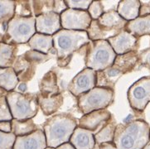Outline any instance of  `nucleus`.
<instances>
[{
  "label": "nucleus",
  "instance_id": "1",
  "mask_svg": "<svg viewBox=\"0 0 150 149\" xmlns=\"http://www.w3.org/2000/svg\"><path fill=\"white\" fill-rule=\"evenodd\" d=\"M150 126L142 119L117 124L113 143L116 149H143L149 143Z\"/></svg>",
  "mask_w": 150,
  "mask_h": 149
},
{
  "label": "nucleus",
  "instance_id": "2",
  "mask_svg": "<svg viewBox=\"0 0 150 149\" xmlns=\"http://www.w3.org/2000/svg\"><path fill=\"white\" fill-rule=\"evenodd\" d=\"M53 47L57 56V65L66 67L73 55L86 46L91 41L87 32L61 29L52 36Z\"/></svg>",
  "mask_w": 150,
  "mask_h": 149
},
{
  "label": "nucleus",
  "instance_id": "3",
  "mask_svg": "<svg viewBox=\"0 0 150 149\" xmlns=\"http://www.w3.org/2000/svg\"><path fill=\"white\" fill-rule=\"evenodd\" d=\"M77 126V120L70 114H58L52 116L43 125L47 146L57 148L61 145L69 143Z\"/></svg>",
  "mask_w": 150,
  "mask_h": 149
},
{
  "label": "nucleus",
  "instance_id": "4",
  "mask_svg": "<svg viewBox=\"0 0 150 149\" xmlns=\"http://www.w3.org/2000/svg\"><path fill=\"white\" fill-rule=\"evenodd\" d=\"M127 21L123 19L116 10L105 11L97 20H92L87 29V34L91 41L108 40L125 28Z\"/></svg>",
  "mask_w": 150,
  "mask_h": 149
},
{
  "label": "nucleus",
  "instance_id": "5",
  "mask_svg": "<svg viewBox=\"0 0 150 149\" xmlns=\"http://www.w3.org/2000/svg\"><path fill=\"white\" fill-rule=\"evenodd\" d=\"M86 47L85 64L86 68L97 72L113 66L117 55L107 40L90 41Z\"/></svg>",
  "mask_w": 150,
  "mask_h": 149
},
{
  "label": "nucleus",
  "instance_id": "6",
  "mask_svg": "<svg viewBox=\"0 0 150 149\" xmlns=\"http://www.w3.org/2000/svg\"><path fill=\"white\" fill-rule=\"evenodd\" d=\"M13 119L23 121L32 119L38 112V95L33 93L9 91L6 95Z\"/></svg>",
  "mask_w": 150,
  "mask_h": 149
},
{
  "label": "nucleus",
  "instance_id": "7",
  "mask_svg": "<svg viewBox=\"0 0 150 149\" xmlns=\"http://www.w3.org/2000/svg\"><path fill=\"white\" fill-rule=\"evenodd\" d=\"M36 20L34 16L22 17L15 14L8 23L7 31L2 42L11 45L28 43L36 33Z\"/></svg>",
  "mask_w": 150,
  "mask_h": 149
},
{
  "label": "nucleus",
  "instance_id": "8",
  "mask_svg": "<svg viewBox=\"0 0 150 149\" xmlns=\"http://www.w3.org/2000/svg\"><path fill=\"white\" fill-rule=\"evenodd\" d=\"M114 89L96 86L78 97V109L83 115L93 111L105 109L114 102Z\"/></svg>",
  "mask_w": 150,
  "mask_h": 149
},
{
  "label": "nucleus",
  "instance_id": "9",
  "mask_svg": "<svg viewBox=\"0 0 150 149\" xmlns=\"http://www.w3.org/2000/svg\"><path fill=\"white\" fill-rule=\"evenodd\" d=\"M127 97L130 107L143 112L150 103V76L140 78L128 90Z\"/></svg>",
  "mask_w": 150,
  "mask_h": 149
},
{
  "label": "nucleus",
  "instance_id": "10",
  "mask_svg": "<svg viewBox=\"0 0 150 149\" xmlns=\"http://www.w3.org/2000/svg\"><path fill=\"white\" fill-rule=\"evenodd\" d=\"M62 28L86 32L91 23V18L87 11L67 8L60 14Z\"/></svg>",
  "mask_w": 150,
  "mask_h": 149
},
{
  "label": "nucleus",
  "instance_id": "11",
  "mask_svg": "<svg viewBox=\"0 0 150 149\" xmlns=\"http://www.w3.org/2000/svg\"><path fill=\"white\" fill-rule=\"evenodd\" d=\"M96 86V71L85 68L71 81L68 90L74 96L79 97Z\"/></svg>",
  "mask_w": 150,
  "mask_h": 149
},
{
  "label": "nucleus",
  "instance_id": "12",
  "mask_svg": "<svg viewBox=\"0 0 150 149\" xmlns=\"http://www.w3.org/2000/svg\"><path fill=\"white\" fill-rule=\"evenodd\" d=\"M116 55H123L131 52H137L139 38L126 31H120L115 36L107 40Z\"/></svg>",
  "mask_w": 150,
  "mask_h": 149
},
{
  "label": "nucleus",
  "instance_id": "13",
  "mask_svg": "<svg viewBox=\"0 0 150 149\" xmlns=\"http://www.w3.org/2000/svg\"><path fill=\"white\" fill-rule=\"evenodd\" d=\"M112 115L108 109L93 111L83 115L78 121V127L87 129L94 134L98 133L111 119Z\"/></svg>",
  "mask_w": 150,
  "mask_h": 149
},
{
  "label": "nucleus",
  "instance_id": "14",
  "mask_svg": "<svg viewBox=\"0 0 150 149\" xmlns=\"http://www.w3.org/2000/svg\"><path fill=\"white\" fill-rule=\"evenodd\" d=\"M36 32L38 33L53 36L62 28L60 15L49 12L35 17Z\"/></svg>",
  "mask_w": 150,
  "mask_h": 149
},
{
  "label": "nucleus",
  "instance_id": "15",
  "mask_svg": "<svg viewBox=\"0 0 150 149\" xmlns=\"http://www.w3.org/2000/svg\"><path fill=\"white\" fill-rule=\"evenodd\" d=\"M47 148L43 130L38 129L28 135L16 137L13 149H46Z\"/></svg>",
  "mask_w": 150,
  "mask_h": 149
},
{
  "label": "nucleus",
  "instance_id": "16",
  "mask_svg": "<svg viewBox=\"0 0 150 149\" xmlns=\"http://www.w3.org/2000/svg\"><path fill=\"white\" fill-rule=\"evenodd\" d=\"M69 143L76 149H94L96 144L94 133L78 126L74 130Z\"/></svg>",
  "mask_w": 150,
  "mask_h": 149
},
{
  "label": "nucleus",
  "instance_id": "17",
  "mask_svg": "<svg viewBox=\"0 0 150 149\" xmlns=\"http://www.w3.org/2000/svg\"><path fill=\"white\" fill-rule=\"evenodd\" d=\"M28 44L31 50L37 51L46 55H56V51L53 47L52 36L36 32L30 39Z\"/></svg>",
  "mask_w": 150,
  "mask_h": 149
},
{
  "label": "nucleus",
  "instance_id": "18",
  "mask_svg": "<svg viewBox=\"0 0 150 149\" xmlns=\"http://www.w3.org/2000/svg\"><path fill=\"white\" fill-rule=\"evenodd\" d=\"M13 69L22 83H26L33 79L36 72V66L28 62L23 55L18 56L13 65Z\"/></svg>",
  "mask_w": 150,
  "mask_h": 149
},
{
  "label": "nucleus",
  "instance_id": "19",
  "mask_svg": "<svg viewBox=\"0 0 150 149\" xmlns=\"http://www.w3.org/2000/svg\"><path fill=\"white\" fill-rule=\"evenodd\" d=\"M138 64L139 53L137 52H131L123 55H117L112 66L125 75L131 72Z\"/></svg>",
  "mask_w": 150,
  "mask_h": 149
},
{
  "label": "nucleus",
  "instance_id": "20",
  "mask_svg": "<svg viewBox=\"0 0 150 149\" xmlns=\"http://www.w3.org/2000/svg\"><path fill=\"white\" fill-rule=\"evenodd\" d=\"M139 0H124L118 3L116 11L123 19L130 22L139 17Z\"/></svg>",
  "mask_w": 150,
  "mask_h": 149
},
{
  "label": "nucleus",
  "instance_id": "21",
  "mask_svg": "<svg viewBox=\"0 0 150 149\" xmlns=\"http://www.w3.org/2000/svg\"><path fill=\"white\" fill-rule=\"evenodd\" d=\"M39 107L46 116L55 114L63 105V96L61 93L52 96H43L38 94Z\"/></svg>",
  "mask_w": 150,
  "mask_h": 149
},
{
  "label": "nucleus",
  "instance_id": "22",
  "mask_svg": "<svg viewBox=\"0 0 150 149\" xmlns=\"http://www.w3.org/2000/svg\"><path fill=\"white\" fill-rule=\"evenodd\" d=\"M39 94L43 96H52L59 94L57 73L53 71L46 73L39 82Z\"/></svg>",
  "mask_w": 150,
  "mask_h": 149
},
{
  "label": "nucleus",
  "instance_id": "23",
  "mask_svg": "<svg viewBox=\"0 0 150 149\" xmlns=\"http://www.w3.org/2000/svg\"><path fill=\"white\" fill-rule=\"evenodd\" d=\"M123 76L113 66L96 72V86L114 89L118 80Z\"/></svg>",
  "mask_w": 150,
  "mask_h": 149
},
{
  "label": "nucleus",
  "instance_id": "24",
  "mask_svg": "<svg viewBox=\"0 0 150 149\" xmlns=\"http://www.w3.org/2000/svg\"><path fill=\"white\" fill-rule=\"evenodd\" d=\"M125 29L138 38L146 35L150 36V14L128 22Z\"/></svg>",
  "mask_w": 150,
  "mask_h": 149
},
{
  "label": "nucleus",
  "instance_id": "25",
  "mask_svg": "<svg viewBox=\"0 0 150 149\" xmlns=\"http://www.w3.org/2000/svg\"><path fill=\"white\" fill-rule=\"evenodd\" d=\"M18 48L16 45L0 42V68L13 67L17 58Z\"/></svg>",
  "mask_w": 150,
  "mask_h": 149
},
{
  "label": "nucleus",
  "instance_id": "26",
  "mask_svg": "<svg viewBox=\"0 0 150 149\" xmlns=\"http://www.w3.org/2000/svg\"><path fill=\"white\" fill-rule=\"evenodd\" d=\"M18 82L19 81L13 67L0 68V88L7 92L13 91Z\"/></svg>",
  "mask_w": 150,
  "mask_h": 149
},
{
  "label": "nucleus",
  "instance_id": "27",
  "mask_svg": "<svg viewBox=\"0 0 150 149\" xmlns=\"http://www.w3.org/2000/svg\"><path fill=\"white\" fill-rule=\"evenodd\" d=\"M116 125L115 121L112 117L111 119L101 129L98 133H96V134H94L96 143L100 145L101 143H112L114 140Z\"/></svg>",
  "mask_w": 150,
  "mask_h": 149
},
{
  "label": "nucleus",
  "instance_id": "28",
  "mask_svg": "<svg viewBox=\"0 0 150 149\" xmlns=\"http://www.w3.org/2000/svg\"><path fill=\"white\" fill-rule=\"evenodd\" d=\"M12 133L16 136H25L28 135L38 130L37 125L35 124L33 119L19 121L17 119H12Z\"/></svg>",
  "mask_w": 150,
  "mask_h": 149
},
{
  "label": "nucleus",
  "instance_id": "29",
  "mask_svg": "<svg viewBox=\"0 0 150 149\" xmlns=\"http://www.w3.org/2000/svg\"><path fill=\"white\" fill-rule=\"evenodd\" d=\"M15 15V1H0V25L8 23Z\"/></svg>",
  "mask_w": 150,
  "mask_h": 149
},
{
  "label": "nucleus",
  "instance_id": "30",
  "mask_svg": "<svg viewBox=\"0 0 150 149\" xmlns=\"http://www.w3.org/2000/svg\"><path fill=\"white\" fill-rule=\"evenodd\" d=\"M32 9L34 17L49 12H55V1H32Z\"/></svg>",
  "mask_w": 150,
  "mask_h": 149
},
{
  "label": "nucleus",
  "instance_id": "31",
  "mask_svg": "<svg viewBox=\"0 0 150 149\" xmlns=\"http://www.w3.org/2000/svg\"><path fill=\"white\" fill-rule=\"evenodd\" d=\"M23 56L28 62L34 65L35 66H37L40 64L47 62L51 59V56L49 55H46V54L39 52L37 51H33V50H29L26 52L24 54H23Z\"/></svg>",
  "mask_w": 150,
  "mask_h": 149
},
{
  "label": "nucleus",
  "instance_id": "32",
  "mask_svg": "<svg viewBox=\"0 0 150 149\" xmlns=\"http://www.w3.org/2000/svg\"><path fill=\"white\" fill-rule=\"evenodd\" d=\"M15 14L22 17L32 16V2L15 1Z\"/></svg>",
  "mask_w": 150,
  "mask_h": 149
},
{
  "label": "nucleus",
  "instance_id": "33",
  "mask_svg": "<svg viewBox=\"0 0 150 149\" xmlns=\"http://www.w3.org/2000/svg\"><path fill=\"white\" fill-rule=\"evenodd\" d=\"M87 12L92 20L99 19L101 15L105 13L104 4L101 1H92Z\"/></svg>",
  "mask_w": 150,
  "mask_h": 149
},
{
  "label": "nucleus",
  "instance_id": "34",
  "mask_svg": "<svg viewBox=\"0 0 150 149\" xmlns=\"http://www.w3.org/2000/svg\"><path fill=\"white\" fill-rule=\"evenodd\" d=\"M16 136L13 133H4L0 131V149H13Z\"/></svg>",
  "mask_w": 150,
  "mask_h": 149
},
{
  "label": "nucleus",
  "instance_id": "35",
  "mask_svg": "<svg viewBox=\"0 0 150 149\" xmlns=\"http://www.w3.org/2000/svg\"><path fill=\"white\" fill-rule=\"evenodd\" d=\"M12 119L13 116L11 114L6 96L0 97V122L12 121Z\"/></svg>",
  "mask_w": 150,
  "mask_h": 149
},
{
  "label": "nucleus",
  "instance_id": "36",
  "mask_svg": "<svg viewBox=\"0 0 150 149\" xmlns=\"http://www.w3.org/2000/svg\"><path fill=\"white\" fill-rule=\"evenodd\" d=\"M92 1L91 0H65L68 8L87 11Z\"/></svg>",
  "mask_w": 150,
  "mask_h": 149
},
{
  "label": "nucleus",
  "instance_id": "37",
  "mask_svg": "<svg viewBox=\"0 0 150 149\" xmlns=\"http://www.w3.org/2000/svg\"><path fill=\"white\" fill-rule=\"evenodd\" d=\"M139 64L150 70V47L139 53Z\"/></svg>",
  "mask_w": 150,
  "mask_h": 149
},
{
  "label": "nucleus",
  "instance_id": "38",
  "mask_svg": "<svg viewBox=\"0 0 150 149\" xmlns=\"http://www.w3.org/2000/svg\"><path fill=\"white\" fill-rule=\"evenodd\" d=\"M149 14H150V1L148 2L140 1L139 17H144Z\"/></svg>",
  "mask_w": 150,
  "mask_h": 149
},
{
  "label": "nucleus",
  "instance_id": "39",
  "mask_svg": "<svg viewBox=\"0 0 150 149\" xmlns=\"http://www.w3.org/2000/svg\"><path fill=\"white\" fill-rule=\"evenodd\" d=\"M0 131L4 133H12V124L11 121H3L0 122Z\"/></svg>",
  "mask_w": 150,
  "mask_h": 149
},
{
  "label": "nucleus",
  "instance_id": "40",
  "mask_svg": "<svg viewBox=\"0 0 150 149\" xmlns=\"http://www.w3.org/2000/svg\"><path fill=\"white\" fill-rule=\"evenodd\" d=\"M99 149H116L114 143H105L99 145Z\"/></svg>",
  "mask_w": 150,
  "mask_h": 149
},
{
  "label": "nucleus",
  "instance_id": "41",
  "mask_svg": "<svg viewBox=\"0 0 150 149\" xmlns=\"http://www.w3.org/2000/svg\"><path fill=\"white\" fill-rule=\"evenodd\" d=\"M55 149H76L74 147H73L72 145L70 143H64V144L61 145V146H59L57 147V148Z\"/></svg>",
  "mask_w": 150,
  "mask_h": 149
},
{
  "label": "nucleus",
  "instance_id": "42",
  "mask_svg": "<svg viewBox=\"0 0 150 149\" xmlns=\"http://www.w3.org/2000/svg\"><path fill=\"white\" fill-rule=\"evenodd\" d=\"M18 89H19L20 91H22L23 93H24L25 90H27V85H26V83H22L21 85L18 87Z\"/></svg>",
  "mask_w": 150,
  "mask_h": 149
},
{
  "label": "nucleus",
  "instance_id": "43",
  "mask_svg": "<svg viewBox=\"0 0 150 149\" xmlns=\"http://www.w3.org/2000/svg\"><path fill=\"white\" fill-rule=\"evenodd\" d=\"M7 93L8 92L4 90V89H2V88H0V97L2 96H6V95H7Z\"/></svg>",
  "mask_w": 150,
  "mask_h": 149
},
{
  "label": "nucleus",
  "instance_id": "44",
  "mask_svg": "<svg viewBox=\"0 0 150 149\" xmlns=\"http://www.w3.org/2000/svg\"><path fill=\"white\" fill-rule=\"evenodd\" d=\"M143 149H150V143H149L146 145L145 147H144Z\"/></svg>",
  "mask_w": 150,
  "mask_h": 149
},
{
  "label": "nucleus",
  "instance_id": "45",
  "mask_svg": "<svg viewBox=\"0 0 150 149\" xmlns=\"http://www.w3.org/2000/svg\"><path fill=\"white\" fill-rule=\"evenodd\" d=\"M46 149H55V148H48V147H47Z\"/></svg>",
  "mask_w": 150,
  "mask_h": 149
},
{
  "label": "nucleus",
  "instance_id": "46",
  "mask_svg": "<svg viewBox=\"0 0 150 149\" xmlns=\"http://www.w3.org/2000/svg\"><path fill=\"white\" fill-rule=\"evenodd\" d=\"M149 143H150V140H149Z\"/></svg>",
  "mask_w": 150,
  "mask_h": 149
}]
</instances>
